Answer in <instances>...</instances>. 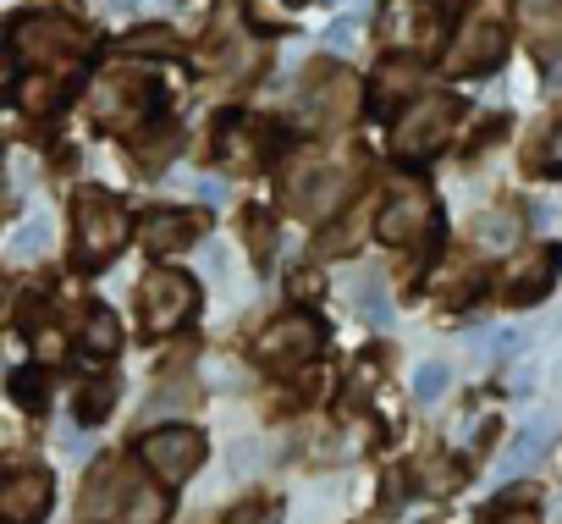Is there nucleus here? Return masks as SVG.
Masks as SVG:
<instances>
[{
    "label": "nucleus",
    "instance_id": "nucleus-1",
    "mask_svg": "<svg viewBox=\"0 0 562 524\" xmlns=\"http://www.w3.org/2000/svg\"><path fill=\"white\" fill-rule=\"evenodd\" d=\"M127 210H122V199L116 193H105V188H83L78 193V259L83 266H105V259L127 243Z\"/></svg>",
    "mask_w": 562,
    "mask_h": 524
},
{
    "label": "nucleus",
    "instance_id": "nucleus-2",
    "mask_svg": "<svg viewBox=\"0 0 562 524\" xmlns=\"http://www.w3.org/2000/svg\"><path fill=\"white\" fill-rule=\"evenodd\" d=\"M83 45H89V40H83L67 18H50V12H29V18L12 23V56H18L23 67H34V73H50L56 62L78 56Z\"/></svg>",
    "mask_w": 562,
    "mask_h": 524
},
{
    "label": "nucleus",
    "instance_id": "nucleus-3",
    "mask_svg": "<svg viewBox=\"0 0 562 524\" xmlns=\"http://www.w3.org/2000/svg\"><path fill=\"white\" fill-rule=\"evenodd\" d=\"M430 226H436L430 188H425L419 177H397L392 193H386V210H381V221H375L381 243H392V248H414V243L430 237Z\"/></svg>",
    "mask_w": 562,
    "mask_h": 524
},
{
    "label": "nucleus",
    "instance_id": "nucleus-4",
    "mask_svg": "<svg viewBox=\"0 0 562 524\" xmlns=\"http://www.w3.org/2000/svg\"><path fill=\"white\" fill-rule=\"evenodd\" d=\"M155 78L149 73H138V67H111L100 83H94V94H89V105H94V116L100 122H111V127H133V122H144L149 111H155Z\"/></svg>",
    "mask_w": 562,
    "mask_h": 524
},
{
    "label": "nucleus",
    "instance_id": "nucleus-5",
    "mask_svg": "<svg viewBox=\"0 0 562 524\" xmlns=\"http://www.w3.org/2000/svg\"><path fill=\"white\" fill-rule=\"evenodd\" d=\"M348 188H353V171L348 166H331V160H304V166H293V177H288V204L304 215V221H326L342 199H348Z\"/></svg>",
    "mask_w": 562,
    "mask_h": 524
},
{
    "label": "nucleus",
    "instance_id": "nucleus-6",
    "mask_svg": "<svg viewBox=\"0 0 562 524\" xmlns=\"http://www.w3.org/2000/svg\"><path fill=\"white\" fill-rule=\"evenodd\" d=\"M138 310H144V326L149 332H177L199 310V288H193V277L160 266V271H149L138 282Z\"/></svg>",
    "mask_w": 562,
    "mask_h": 524
},
{
    "label": "nucleus",
    "instance_id": "nucleus-7",
    "mask_svg": "<svg viewBox=\"0 0 562 524\" xmlns=\"http://www.w3.org/2000/svg\"><path fill=\"white\" fill-rule=\"evenodd\" d=\"M458 116H463V105L452 100V94H436V100H419L403 122H397V155L403 160H425V155H436L447 138H452V127H458Z\"/></svg>",
    "mask_w": 562,
    "mask_h": 524
},
{
    "label": "nucleus",
    "instance_id": "nucleus-8",
    "mask_svg": "<svg viewBox=\"0 0 562 524\" xmlns=\"http://www.w3.org/2000/svg\"><path fill=\"white\" fill-rule=\"evenodd\" d=\"M138 458L149 464V475L160 480H188L199 464H204V436L193 425H166V431H149L138 442Z\"/></svg>",
    "mask_w": 562,
    "mask_h": 524
},
{
    "label": "nucleus",
    "instance_id": "nucleus-9",
    "mask_svg": "<svg viewBox=\"0 0 562 524\" xmlns=\"http://www.w3.org/2000/svg\"><path fill=\"white\" fill-rule=\"evenodd\" d=\"M315 348H321V326H315L310 315H281V321H270L265 337H259V359H265L270 370H299V365L315 359Z\"/></svg>",
    "mask_w": 562,
    "mask_h": 524
},
{
    "label": "nucleus",
    "instance_id": "nucleus-10",
    "mask_svg": "<svg viewBox=\"0 0 562 524\" xmlns=\"http://www.w3.org/2000/svg\"><path fill=\"white\" fill-rule=\"evenodd\" d=\"M270 144H276V133L259 127L254 116H221V127H215V155L237 171H259Z\"/></svg>",
    "mask_w": 562,
    "mask_h": 524
},
{
    "label": "nucleus",
    "instance_id": "nucleus-11",
    "mask_svg": "<svg viewBox=\"0 0 562 524\" xmlns=\"http://www.w3.org/2000/svg\"><path fill=\"white\" fill-rule=\"evenodd\" d=\"M133 486H138V475H127V464L100 458V464H94V475H89V486H83V519H89V524L122 519V508H127Z\"/></svg>",
    "mask_w": 562,
    "mask_h": 524
},
{
    "label": "nucleus",
    "instance_id": "nucleus-12",
    "mask_svg": "<svg viewBox=\"0 0 562 524\" xmlns=\"http://www.w3.org/2000/svg\"><path fill=\"white\" fill-rule=\"evenodd\" d=\"M304 111L315 116V127H342L353 111V78L337 67H315L304 83Z\"/></svg>",
    "mask_w": 562,
    "mask_h": 524
},
{
    "label": "nucleus",
    "instance_id": "nucleus-13",
    "mask_svg": "<svg viewBox=\"0 0 562 524\" xmlns=\"http://www.w3.org/2000/svg\"><path fill=\"white\" fill-rule=\"evenodd\" d=\"M557 271H562V248H557V243H546V248H535L529 259H518V266L507 271V282H502V293H507V304H540V299L551 293V282H557Z\"/></svg>",
    "mask_w": 562,
    "mask_h": 524
},
{
    "label": "nucleus",
    "instance_id": "nucleus-14",
    "mask_svg": "<svg viewBox=\"0 0 562 524\" xmlns=\"http://www.w3.org/2000/svg\"><path fill=\"white\" fill-rule=\"evenodd\" d=\"M551 442H557V414H529V420L518 425L513 447L502 453V464H496V475H491V480H502V486H507V480H518L529 464H540V458H546V447H551Z\"/></svg>",
    "mask_w": 562,
    "mask_h": 524
},
{
    "label": "nucleus",
    "instance_id": "nucleus-15",
    "mask_svg": "<svg viewBox=\"0 0 562 524\" xmlns=\"http://www.w3.org/2000/svg\"><path fill=\"white\" fill-rule=\"evenodd\" d=\"M50 497H56V486H50V475H45V469H18V475L7 480V491H0L7 524H40V519H45V508H50Z\"/></svg>",
    "mask_w": 562,
    "mask_h": 524
},
{
    "label": "nucleus",
    "instance_id": "nucleus-16",
    "mask_svg": "<svg viewBox=\"0 0 562 524\" xmlns=\"http://www.w3.org/2000/svg\"><path fill=\"white\" fill-rule=\"evenodd\" d=\"M502 56H507V34L491 29V23H480V29H469V34L452 45L447 73H485V67H496Z\"/></svg>",
    "mask_w": 562,
    "mask_h": 524
},
{
    "label": "nucleus",
    "instance_id": "nucleus-17",
    "mask_svg": "<svg viewBox=\"0 0 562 524\" xmlns=\"http://www.w3.org/2000/svg\"><path fill=\"white\" fill-rule=\"evenodd\" d=\"M381 34L392 45H425V40H436V12L425 0H392L381 12Z\"/></svg>",
    "mask_w": 562,
    "mask_h": 524
},
{
    "label": "nucleus",
    "instance_id": "nucleus-18",
    "mask_svg": "<svg viewBox=\"0 0 562 524\" xmlns=\"http://www.w3.org/2000/svg\"><path fill=\"white\" fill-rule=\"evenodd\" d=\"M138 237H144L149 254H177V248H188L199 237V215H188V210H155V215H144Z\"/></svg>",
    "mask_w": 562,
    "mask_h": 524
},
{
    "label": "nucleus",
    "instance_id": "nucleus-19",
    "mask_svg": "<svg viewBox=\"0 0 562 524\" xmlns=\"http://www.w3.org/2000/svg\"><path fill=\"white\" fill-rule=\"evenodd\" d=\"M419 89H425V67H419L414 56L381 62V73H375V105H381V111H392L397 100H414Z\"/></svg>",
    "mask_w": 562,
    "mask_h": 524
},
{
    "label": "nucleus",
    "instance_id": "nucleus-20",
    "mask_svg": "<svg viewBox=\"0 0 562 524\" xmlns=\"http://www.w3.org/2000/svg\"><path fill=\"white\" fill-rule=\"evenodd\" d=\"M348 304H353L370 326H392V299H386V282H381L375 271H359V277L348 282Z\"/></svg>",
    "mask_w": 562,
    "mask_h": 524
},
{
    "label": "nucleus",
    "instance_id": "nucleus-21",
    "mask_svg": "<svg viewBox=\"0 0 562 524\" xmlns=\"http://www.w3.org/2000/svg\"><path fill=\"white\" fill-rule=\"evenodd\" d=\"M61 94H67V73H56V67L50 73H34V78H18V105L23 111H40L45 116V111L61 105Z\"/></svg>",
    "mask_w": 562,
    "mask_h": 524
},
{
    "label": "nucleus",
    "instance_id": "nucleus-22",
    "mask_svg": "<svg viewBox=\"0 0 562 524\" xmlns=\"http://www.w3.org/2000/svg\"><path fill=\"white\" fill-rule=\"evenodd\" d=\"M518 18L540 40V51L551 56L557 51V34H562V0H518Z\"/></svg>",
    "mask_w": 562,
    "mask_h": 524
},
{
    "label": "nucleus",
    "instance_id": "nucleus-23",
    "mask_svg": "<svg viewBox=\"0 0 562 524\" xmlns=\"http://www.w3.org/2000/svg\"><path fill=\"white\" fill-rule=\"evenodd\" d=\"M50 248V215H34V221H23L18 232H12V243H7V254L18 259V266H29V259H40Z\"/></svg>",
    "mask_w": 562,
    "mask_h": 524
},
{
    "label": "nucleus",
    "instance_id": "nucleus-24",
    "mask_svg": "<svg viewBox=\"0 0 562 524\" xmlns=\"http://www.w3.org/2000/svg\"><path fill=\"white\" fill-rule=\"evenodd\" d=\"M166 519V491H155V486H133V497H127V508H122V524H160Z\"/></svg>",
    "mask_w": 562,
    "mask_h": 524
},
{
    "label": "nucleus",
    "instance_id": "nucleus-25",
    "mask_svg": "<svg viewBox=\"0 0 562 524\" xmlns=\"http://www.w3.org/2000/svg\"><path fill=\"white\" fill-rule=\"evenodd\" d=\"M83 343H89L94 354H116V348H122V326H116V315H111V310H89V321H83Z\"/></svg>",
    "mask_w": 562,
    "mask_h": 524
},
{
    "label": "nucleus",
    "instance_id": "nucleus-26",
    "mask_svg": "<svg viewBox=\"0 0 562 524\" xmlns=\"http://www.w3.org/2000/svg\"><path fill=\"white\" fill-rule=\"evenodd\" d=\"M447 381H452L447 365H441V359H425V365L414 370V398H419V403H441V398H447Z\"/></svg>",
    "mask_w": 562,
    "mask_h": 524
},
{
    "label": "nucleus",
    "instance_id": "nucleus-27",
    "mask_svg": "<svg viewBox=\"0 0 562 524\" xmlns=\"http://www.w3.org/2000/svg\"><path fill=\"white\" fill-rule=\"evenodd\" d=\"M111 403H116V387H111V381H89L83 398H78V420H83V425H100V420L111 414Z\"/></svg>",
    "mask_w": 562,
    "mask_h": 524
},
{
    "label": "nucleus",
    "instance_id": "nucleus-28",
    "mask_svg": "<svg viewBox=\"0 0 562 524\" xmlns=\"http://www.w3.org/2000/svg\"><path fill=\"white\" fill-rule=\"evenodd\" d=\"M127 51L133 56H177V34L171 29H138V34H127Z\"/></svg>",
    "mask_w": 562,
    "mask_h": 524
},
{
    "label": "nucleus",
    "instance_id": "nucleus-29",
    "mask_svg": "<svg viewBox=\"0 0 562 524\" xmlns=\"http://www.w3.org/2000/svg\"><path fill=\"white\" fill-rule=\"evenodd\" d=\"M513 237H518V215H513V210H491V215L480 221V243H485V248H507Z\"/></svg>",
    "mask_w": 562,
    "mask_h": 524
},
{
    "label": "nucleus",
    "instance_id": "nucleus-30",
    "mask_svg": "<svg viewBox=\"0 0 562 524\" xmlns=\"http://www.w3.org/2000/svg\"><path fill=\"white\" fill-rule=\"evenodd\" d=\"M353 243H359V215H348V221H337L331 232H321L315 254H342V248H353Z\"/></svg>",
    "mask_w": 562,
    "mask_h": 524
},
{
    "label": "nucleus",
    "instance_id": "nucleus-31",
    "mask_svg": "<svg viewBox=\"0 0 562 524\" xmlns=\"http://www.w3.org/2000/svg\"><path fill=\"white\" fill-rule=\"evenodd\" d=\"M12 392H18V403H23V409H40V403L50 398V387H45V376H40V370H18V376H12Z\"/></svg>",
    "mask_w": 562,
    "mask_h": 524
},
{
    "label": "nucleus",
    "instance_id": "nucleus-32",
    "mask_svg": "<svg viewBox=\"0 0 562 524\" xmlns=\"http://www.w3.org/2000/svg\"><path fill=\"white\" fill-rule=\"evenodd\" d=\"M265 458H270V447H265V442H254V436L232 447V469H237V475H254V469H259Z\"/></svg>",
    "mask_w": 562,
    "mask_h": 524
},
{
    "label": "nucleus",
    "instance_id": "nucleus-33",
    "mask_svg": "<svg viewBox=\"0 0 562 524\" xmlns=\"http://www.w3.org/2000/svg\"><path fill=\"white\" fill-rule=\"evenodd\" d=\"M353 45H359V29H353L348 18H337V23L326 29V51H331V56H348Z\"/></svg>",
    "mask_w": 562,
    "mask_h": 524
},
{
    "label": "nucleus",
    "instance_id": "nucleus-34",
    "mask_svg": "<svg viewBox=\"0 0 562 524\" xmlns=\"http://www.w3.org/2000/svg\"><path fill=\"white\" fill-rule=\"evenodd\" d=\"M188 387L182 381H166V392H155V403H149V414H166V409H188Z\"/></svg>",
    "mask_w": 562,
    "mask_h": 524
},
{
    "label": "nucleus",
    "instance_id": "nucleus-35",
    "mask_svg": "<svg viewBox=\"0 0 562 524\" xmlns=\"http://www.w3.org/2000/svg\"><path fill=\"white\" fill-rule=\"evenodd\" d=\"M226 524H276V508L270 502H243V508H232Z\"/></svg>",
    "mask_w": 562,
    "mask_h": 524
},
{
    "label": "nucleus",
    "instance_id": "nucleus-36",
    "mask_svg": "<svg viewBox=\"0 0 562 524\" xmlns=\"http://www.w3.org/2000/svg\"><path fill=\"white\" fill-rule=\"evenodd\" d=\"M248 237H254V248H259L254 259H259V266L270 271V243H276V232H270V221H254V226H248Z\"/></svg>",
    "mask_w": 562,
    "mask_h": 524
},
{
    "label": "nucleus",
    "instance_id": "nucleus-37",
    "mask_svg": "<svg viewBox=\"0 0 562 524\" xmlns=\"http://www.w3.org/2000/svg\"><path fill=\"white\" fill-rule=\"evenodd\" d=\"M193 193H199L204 204H226V182H221V177H199V182H193Z\"/></svg>",
    "mask_w": 562,
    "mask_h": 524
},
{
    "label": "nucleus",
    "instance_id": "nucleus-38",
    "mask_svg": "<svg viewBox=\"0 0 562 524\" xmlns=\"http://www.w3.org/2000/svg\"><path fill=\"white\" fill-rule=\"evenodd\" d=\"M540 166H546V171H562V122H557V133L546 138V149H540Z\"/></svg>",
    "mask_w": 562,
    "mask_h": 524
},
{
    "label": "nucleus",
    "instance_id": "nucleus-39",
    "mask_svg": "<svg viewBox=\"0 0 562 524\" xmlns=\"http://www.w3.org/2000/svg\"><path fill=\"white\" fill-rule=\"evenodd\" d=\"M491 524H535V513H529V508H502Z\"/></svg>",
    "mask_w": 562,
    "mask_h": 524
},
{
    "label": "nucleus",
    "instance_id": "nucleus-40",
    "mask_svg": "<svg viewBox=\"0 0 562 524\" xmlns=\"http://www.w3.org/2000/svg\"><path fill=\"white\" fill-rule=\"evenodd\" d=\"M111 7H116V12H138V7H144V0H111Z\"/></svg>",
    "mask_w": 562,
    "mask_h": 524
},
{
    "label": "nucleus",
    "instance_id": "nucleus-41",
    "mask_svg": "<svg viewBox=\"0 0 562 524\" xmlns=\"http://www.w3.org/2000/svg\"><path fill=\"white\" fill-rule=\"evenodd\" d=\"M557 387H562V359H557Z\"/></svg>",
    "mask_w": 562,
    "mask_h": 524
}]
</instances>
